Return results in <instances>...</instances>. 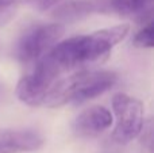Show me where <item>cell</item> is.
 <instances>
[{
    "label": "cell",
    "mask_w": 154,
    "mask_h": 153,
    "mask_svg": "<svg viewBox=\"0 0 154 153\" xmlns=\"http://www.w3.org/2000/svg\"><path fill=\"white\" fill-rule=\"evenodd\" d=\"M60 70L46 56L32 64L16 86V96L30 107H43L45 99L56 81L61 77Z\"/></svg>",
    "instance_id": "obj_3"
},
{
    "label": "cell",
    "mask_w": 154,
    "mask_h": 153,
    "mask_svg": "<svg viewBox=\"0 0 154 153\" xmlns=\"http://www.w3.org/2000/svg\"><path fill=\"white\" fill-rule=\"evenodd\" d=\"M5 94H7V91H5V87H4V84H3V81L0 80V105L4 102Z\"/></svg>",
    "instance_id": "obj_13"
},
{
    "label": "cell",
    "mask_w": 154,
    "mask_h": 153,
    "mask_svg": "<svg viewBox=\"0 0 154 153\" xmlns=\"http://www.w3.org/2000/svg\"><path fill=\"white\" fill-rule=\"evenodd\" d=\"M43 137L31 129H0V153H29L42 148Z\"/></svg>",
    "instance_id": "obj_7"
},
{
    "label": "cell",
    "mask_w": 154,
    "mask_h": 153,
    "mask_svg": "<svg viewBox=\"0 0 154 153\" xmlns=\"http://www.w3.org/2000/svg\"><path fill=\"white\" fill-rule=\"evenodd\" d=\"M115 126L111 138L119 145H127L138 136L145 126V106L139 99L118 92L112 96Z\"/></svg>",
    "instance_id": "obj_4"
},
{
    "label": "cell",
    "mask_w": 154,
    "mask_h": 153,
    "mask_svg": "<svg viewBox=\"0 0 154 153\" xmlns=\"http://www.w3.org/2000/svg\"><path fill=\"white\" fill-rule=\"evenodd\" d=\"M19 0H0V22L8 20L12 15V10Z\"/></svg>",
    "instance_id": "obj_11"
},
{
    "label": "cell",
    "mask_w": 154,
    "mask_h": 153,
    "mask_svg": "<svg viewBox=\"0 0 154 153\" xmlns=\"http://www.w3.org/2000/svg\"><path fill=\"white\" fill-rule=\"evenodd\" d=\"M114 122L111 111L100 105H95L82 110L75 118L72 130L79 137H95L107 129H109Z\"/></svg>",
    "instance_id": "obj_6"
},
{
    "label": "cell",
    "mask_w": 154,
    "mask_h": 153,
    "mask_svg": "<svg viewBox=\"0 0 154 153\" xmlns=\"http://www.w3.org/2000/svg\"><path fill=\"white\" fill-rule=\"evenodd\" d=\"M65 27L61 23H39L22 34L15 45L14 54L20 62L34 64L62 38Z\"/></svg>",
    "instance_id": "obj_5"
},
{
    "label": "cell",
    "mask_w": 154,
    "mask_h": 153,
    "mask_svg": "<svg viewBox=\"0 0 154 153\" xmlns=\"http://www.w3.org/2000/svg\"><path fill=\"white\" fill-rule=\"evenodd\" d=\"M62 0H39V8L41 10H50L61 3Z\"/></svg>",
    "instance_id": "obj_12"
},
{
    "label": "cell",
    "mask_w": 154,
    "mask_h": 153,
    "mask_svg": "<svg viewBox=\"0 0 154 153\" xmlns=\"http://www.w3.org/2000/svg\"><path fill=\"white\" fill-rule=\"evenodd\" d=\"M130 34V24L100 29L91 34L75 35L58 41L45 54L61 75L88 69L108 58L111 50Z\"/></svg>",
    "instance_id": "obj_1"
},
{
    "label": "cell",
    "mask_w": 154,
    "mask_h": 153,
    "mask_svg": "<svg viewBox=\"0 0 154 153\" xmlns=\"http://www.w3.org/2000/svg\"><path fill=\"white\" fill-rule=\"evenodd\" d=\"M108 7V0H70L56 8L54 16L60 20H75L96 11H104Z\"/></svg>",
    "instance_id": "obj_8"
},
{
    "label": "cell",
    "mask_w": 154,
    "mask_h": 153,
    "mask_svg": "<svg viewBox=\"0 0 154 153\" xmlns=\"http://www.w3.org/2000/svg\"><path fill=\"white\" fill-rule=\"evenodd\" d=\"M133 45L135 48L150 49L154 45V27L152 22H147L133 38Z\"/></svg>",
    "instance_id": "obj_10"
},
{
    "label": "cell",
    "mask_w": 154,
    "mask_h": 153,
    "mask_svg": "<svg viewBox=\"0 0 154 153\" xmlns=\"http://www.w3.org/2000/svg\"><path fill=\"white\" fill-rule=\"evenodd\" d=\"M153 0H108L111 11L123 16H143L150 12Z\"/></svg>",
    "instance_id": "obj_9"
},
{
    "label": "cell",
    "mask_w": 154,
    "mask_h": 153,
    "mask_svg": "<svg viewBox=\"0 0 154 153\" xmlns=\"http://www.w3.org/2000/svg\"><path fill=\"white\" fill-rule=\"evenodd\" d=\"M118 75L107 69H80L60 77L48 94L43 107L58 108L69 103H82L103 95L116 84Z\"/></svg>",
    "instance_id": "obj_2"
}]
</instances>
